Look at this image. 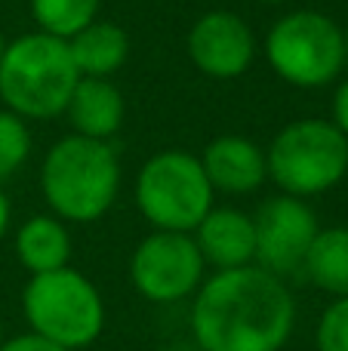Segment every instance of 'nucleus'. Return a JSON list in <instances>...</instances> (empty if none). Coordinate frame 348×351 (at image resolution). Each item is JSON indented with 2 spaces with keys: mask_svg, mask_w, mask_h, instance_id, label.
I'll return each mask as SVG.
<instances>
[{
  "mask_svg": "<svg viewBox=\"0 0 348 351\" xmlns=\"http://www.w3.org/2000/svg\"><path fill=\"white\" fill-rule=\"evenodd\" d=\"M293 327L287 280L259 265L203 278L191 302V339L201 351H281Z\"/></svg>",
  "mask_w": 348,
  "mask_h": 351,
  "instance_id": "obj_1",
  "label": "nucleus"
},
{
  "mask_svg": "<svg viewBox=\"0 0 348 351\" xmlns=\"http://www.w3.org/2000/svg\"><path fill=\"white\" fill-rule=\"evenodd\" d=\"M40 194L55 219L90 225L121 194V158L111 142L62 136L40 164Z\"/></svg>",
  "mask_w": 348,
  "mask_h": 351,
  "instance_id": "obj_2",
  "label": "nucleus"
},
{
  "mask_svg": "<svg viewBox=\"0 0 348 351\" xmlns=\"http://www.w3.org/2000/svg\"><path fill=\"white\" fill-rule=\"evenodd\" d=\"M80 80L68 40L31 31L6 40L0 56V102L22 121H53L65 114Z\"/></svg>",
  "mask_w": 348,
  "mask_h": 351,
  "instance_id": "obj_3",
  "label": "nucleus"
},
{
  "mask_svg": "<svg viewBox=\"0 0 348 351\" xmlns=\"http://www.w3.org/2000/svg\"><path fill=\"white\" fill-rule=\"evenodd\" d=\"M22 311L28 321V333L53 342L65 351H80L102 336L105 302L86 274L74 268L34 274L25 284Z\"/></svg>",
  "mask_w": 348,
  "mask_h": 351,
  "instance_id": "obj_4",
  "label": "nucleus"
},
{
  "mask_svg": "<svg viewBox=\"0 0 348 351\" xmlns=\"http://www.w3.org/2000/svg\"><path fill=\"white\" fill-rule=\"evenodd\" d=\"M269 179L290 197H314L348 176V136L330 121H293L265 148Z\"/></svg>",
  "mask_w": 348,
  "mask_h": 351,
  "instance_id": "obj_5",
  "label": "nucleus"
},
{
  "mask_svg": "<svg viewBox=\"0 0 348 351\" xmlns=\"http://www.w3.org/2000/svg\"><path fill=\"white\" fill-rule=\"evenodd\" d=\"M262 53L284 84L318 90L345 71V31L318 10H296L269 28Z\"/></svg>",
  "mask_w": 348,
  "mask_h": 351,
  "instance_id": "obj_6",
  "label": "nucleus"
},
{
  "mask_svg": "<svg viewBox=\"0 0 348 351\" xmlns=\"http://www.w3.org/2000/svg\"><path fill=\"white\" fill-rule=\"evenodd\" d=\"M213 185L201 158L188 152H160L136 176V206L154 231L191 234L213 210Z\"/></svg>",
  "mask_w": 348,
  "mask_h": 351,
  "instance_id": "obj_7",
  "label": "nucleus"
},
{
  "mask_svg": "<svg viewBox=\"0 0 348 351\" xmlns=\"http://www.w3.org/2000/svg\"><path fill=\"white\" fill-rule=\"evenodd\" d=\"M203 262L195 237L182 231H151L129 259V280L148 302L173 305L195 296L203 284Z\"/></svg>",
  "mask_w": 348,
  "mask_h": 351,
  "instance_id": "obj_8",
  "label": "nucleus"
},
{
  "mask_svg": "<svg viewBox=\"0 0 348 351\" xmlns=\"http://www.w3.org/2000/svg\"><path fill=\"white\" fill-rule=\"evenodd\" d=\"M253 228H256V265L277 278H290L302 271V262L321 225L306 200L275 194L256 210Z\"/></svg>",
  "mask_w": 348,
  "mask_h": 351,
  "instance_id": "obj_9",
  "label": "nucleus"
},
{
  "mask_svg": "<svg viewBox=\"0 0 348 351\" xmlns=\"http://www.w3.org/2000/svg\"><path fill=\"white\" fill-rule=\"evenodd\" d=\"M188 59L203 77L213 80H234L247 74V68L256 59V34L250 25L232 10H210L191 25Z\"/></svg>",
  "mask_w": 348,
  "mask_h": 351,
  "instance_id": "obj_10",
  "label": "nucleus"
},
{
  "mask_svg": "<svg viewBox=\"0 0 348 351\" xmlns=\"http://www.w3.org/2000/svg\"><path fill=\"white\" fill-rule=\"evenodd\" d=\"M203 262L216 271L256 265V228L253 216L238 206H213L203 222L191 231Z\"/></svg>",
  "mask_w": 348,
  "mask_h": 351,
  "instance_id": "obj_11",
  "label": "nucleus"
},
{
  "mask_svg": "<svg viewBox=\"0 0 348 351\" xmlns=\"http://www.w3.org/2000/svg\"><path fill=\"white\" fill-rule=\"evenodd\" d=\"M213 191L222 194H250L269 179L265 152L247 136H216L201 154Z\"/></svg>",
  "mask_w": 348,
  "mask_h": 351,
  "instance_id": "obj_12",
  "label": "nucleus"
},
{
  "mask_svg": "<svg viewBox=\"0 0 348 351\" xmlns=\"http://www.w3.org/2000/svg\"><path fill=\"white\" fill-rule=\"evenodd\" d=\"M65 117H68V123H71L74 136L96 139V142H111L123 127L127 105H123L121 90H117L111 80L80 77L71 99H68Z\"/></svg>",
  "mask_w": 348,
  "mask_h": 351,
  "instance_id": "obj_13",
  "label": "nucleus"
},
{
  "mask_svg": "<svg viewBox=\"0 0 348 351\" xmlns=\"http://www.w3.org/2000/svg\"><path fill=\"white\" fill-rule=\"evenodd\" d=\"M16 259L25 271H31V278L65 268L71 259V234L65 222L55 219L53 213L31 216L28 222H22L16 231Z\"/></svg>",
  "mask_w": 348,
  "mask_h": 351,
  "instance_id": "obj_14",
  "label": "nucleus"
},
{
  "mask_svg": "<svg viewBox=\"0 0 348 351\" xmlns=\"http://www.w3.org/2000/svg\"><path fill=\"white\" fill-rule=\"evenodd\" d=\"M68 49H71V59L77 65L80 77L111 80V74L121 71L129 56V37L121 25L96 19L68 40Z\"/></svg>",
  "mask_w": 348,
  "mask_h": 351,
  "instance_id": "obj_15",
  "label": "nucleus"
},
{
  "mask_svg": "<svg viewBox=\"0 0 348 351\" xmlns=\"http://www.w3.org/2000/svg\"><path fill=\"white\" fill-rule=\"evenodd\" d=\"M302 274L333 299L348 296V228H321L302 262Z\"/></svg>",
  "mask_w": 348,
  "mask_h": 351,
  "instance_id": "obj_16",
  "label": "nucleus"
},
{
  "mask_svg": "<svg viewBox=\"0 0 348 351\" xmlns=\"http://www.w3.org/2000/svg\"><path fill=\"white\" fill-rule=\"evenodd\" d=\"M102 0H31V16L37 31L71 40L80 28L99 19Z\"/></svg>",
  "mask_w": 348,
  "mask_h": 351,
  "instance_id": "obj_17",
  "label": "nucleus"
},
{
  "mask_svg": "<svg viewBox=\"0 0 348 351\" xmlns=\"http://www.w3.org/2000/svg\"><path fill=\"white\" fill-rule=\"evenodd\" d=\"M28 154H31L28 121L0 108V182L12 179V176L22 170Z\"/></svg>",
  "mask_w": 348,
  "mask_h": 351,
  "instance_id": "obj_18",
  "label": "nucleus"
},
{
  "mask_svg": "<svg viewBox=\"0 0 348 351\" xmlns=\"http://www.w3.org/2000/svg\"><path fill=\"white\" fill-rule=\"evenodd\" d=\"M314 346L318 351H348V296L333 299L324 308L314 330Z\"/></svg>",
  "mask_w": 348,
  "mask_h": 351,
  "instance_id": "obj_19",
  "label": "nucleus"
},
{
  "mask_svg": "<svg viewBox=\"0 0 348 351\" xmlns=\"http://www.w3.org/2000/svg\"><path fill=\"white\" fill-rule=\"evenodd\" d=\"M0 351H65L59 346H53V342L40 339V336L34 333H22V336H12V339H6Z\"/></svg>",
  "mask_w": 348,
  "mask_h": 351,
  "instance_id": "obj_20",
  "label": "nucleus"
},
{
  "mask_svg": "<svg viewBox=\"0 0 348 351\" xmlns=\"http://www.w3.org/2000/svg\"><path fill=\"white\" fill-rule=\"evenodd\" d=\"M330 123L343 136H348V80H343L336 86V93H333V121Z\"/></svg>",
  "mask_w": 348,
  "mask_h": 351,
  "instance_id": "obj_21",
  "label": "nucleus"
},
{
  "mask_svg": "<svg viewBox=\"0 0 348 351\" xmlns=\"http://www.w3.org/2000/svg\"><path fill=\"white\" fill-rule=\"evenodd\" d=\"M10 219H12V206H10V197L3 194V188H0V241H3L6 228H10Z\"/></svg>",
  "mask_w": 348,
  "mask_h": 351,
  "instance_id": "obj_22",
  "label": "nucleus"
},
{
  "mask_svg": "<svg viewBox=\"0 0 348 351\" xmlns=\"http://www.w3.org/2000/svg\"><path fill=\"white\" fill-rule=\"evenodd\" d=\"M170 351H201L195 346V342H191V346H176V348H170Z\"/></svg>",
  "mask_w": 348,
  "mask_h": 351,
  "instance_id": "obj_23",
  "label": "nucleus"
},
{
  "mask_svg": "<svg viewBox=\"0 0 348 351\" xmlns=\"http://www.w3.org/2000/svg\"><path fill=\"white\" fill-rule=\"evenodd\" d=\"M259 3H269V6H281V3H287V0H259Z\"/></svg>",
  "mask_w": 348,
  "mask_h": 351,
  "instance_id": "obj_24",
  "label": "nucleus"
},
{
  "mask_svg": "<svg viewBox=\"0 0 348 351\" xmlns=\"http://www.w3.org/2000/svg\"><path fill=\"white\" fill-rule=\"evenodd\" d=\"M345 65H348V28H345Z\"/></svg>",
  "mask_w": 348,
  "mask_h": 351,
  "instance_id": "obj_25",
  "label": "nucleus"
},
{
  "mask_svg": "<svg viewBox=\"0 0 348 351\" xmlns=\"http://www.w3.org/2000/svg\"><path fill=\"white\" fill-rule=\"evenodd\" d=\"M3 47H6V40H3V31H0V56H3Z\"/></svg>",
  "mask_w": 348,
  "mask_h": 351,
  "instance_id": "obj_26",
  "label": "nucleus"
},
{
  "mask_svg": "<svg viewBox=\"0 0 348 351\" xmlns=\"http://www.w3.org/2000/svg\"><path fill=\"white\" fill-rule=\"evenodd\" d=\"M0 346H3V327H0Z\"/></svg>",
  "mask_w": 348,
  "mask_h": 351,
  "instance_id": "obj_27",
  "label": "nucleus"
}]
</instances>
